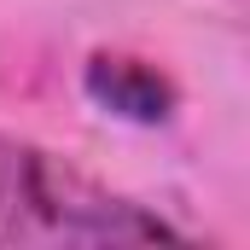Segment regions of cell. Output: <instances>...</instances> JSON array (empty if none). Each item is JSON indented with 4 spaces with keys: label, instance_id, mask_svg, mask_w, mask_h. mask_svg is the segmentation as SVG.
Wrapping results in <instances>:
<instances>
[{
    "label": "cell",
    "instance_id": "1",
    "mask_svg": "<svg viewBox=\"0 0 250 250\" xmlns=\"http://www.w3.org/2000/svg\"><path fill=\"white\" fill-rule=\"evenodd\" d=\"M93 239H175L169 221L99 192L70 163L0 140V245H93Z\"/></svg>",
    "mask_w": 250,
    "mask_h": 250
},
{
    "label": "cell",
    "instance_id": "2",
    "mask_svg": "<svg viewBox=\"0 0 250 250\" xmlns=\"http://www.w3.org/2000/svg\"><path fill=\"white\" fill-rule=\"evenodd\" d=\"M87 93H93V105L117 111L128 123H169V111H175L169 76L140 59H123V53H99L87 64Z\"/></svg>",
    "mask_w": 250,
    "mask_h": 250
}]
</instances>
